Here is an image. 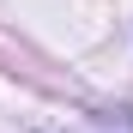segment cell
<instances>
[{
	"label": "cell",
	"mask_w": 133,
	"mask_h": 133,
	"mask_svg": "<svg viewBox=\"0 0 133 133\" xmlns=\"http://www.w3.org/2000/svg\"><path fill=\"white\" fill-rule=\"evenodd\" d=\"M79 133H133V109H115V115H91Z\"/></svg>",
	"instance_id": "obj_1"
}]
</instances>
